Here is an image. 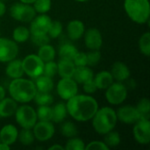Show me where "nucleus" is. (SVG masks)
<instances>
[{"label":"nucleus","mask_w":150,"mask_h":150,"mask_svg":"<svg viewBox=\"0 0 150 150\" xmlns=\"http://www.w3.org/2000/svg\"><path fill=\"white\" fill-rule=\"evenodd\" d=\"M30 30L24 25L17 26L12 32V40L17 43L25 42L30 39Z\"/></svg>","instance_id":"27"},{"label":"nucleus","mask_w":150,"mask_h":150,"mask_svg":"<svg viewBox=\"0 0 150 150\" xmlns=\"http://www.w3.org/2000/svg\"><path fill=\"white\" fill-rule=\"evenodd\" d=\"M74 1L80 2V3H84V2H87V1H89V0H74Z\"/></svg>","instance_id":"50"},{"label":"nucleus","mask_w":150,"mask_h":150,"mask_svg":"<svg viewBox=\"0 0 150 150\" xmlns=\"http://www.w3.org/2000/svg\"><path fill=\"white\" fill-rule=\"evenodd\" d=\"M76 65L71 60L60 58L57 62V74L61 76V78L73 77Z\"/></svg>","instance_id":"20"},{"label":"nucleus","mask_w":150,"mask_h":150,"mask_svg":"<svg viewBox=\"0 0 150 150\" xmlns=\"http://www.w3.org/2000/svg\"><path fill=\"white\" fill-rule=\"evenodd\" d=\"M118 120L127 125H134L141 119V115L134 105H127L120 107L116 112Z\"/></svg>","instance_id":"14"},{"label":"nucleus","mask_w":150,"mask_h":150,"mask_svg":"<svg viewBox=\"0 0 150 150\" xmlns=\"http://www.w3.org/2000/svg\"><path fill=\"white\" fill-rule=\"evenodd\" d=\"M10 149H11V146L0 142V150H9Z\"/></svg>","instance_id":"48"},{"label":"nucleus","mask_w":150,"mask_h":150,"mask_svg":"<svg viewBox=\"0 0 150 150\" xmlns=\"http://www.w3.org/2000/svg\"><path fill=\"white\" fill-rule=\"evenodd\" d=\"M5 97V90L4 88L0 84V101Z\"/></svg>","instance_id":"47"},{"label":"nucleus","mask_w":150,"mask_h":150,"mask_svg":"<svg viewBox=\"0 0 150 150\" xmlns=\"http://www.w3.org/2000/svg\"><path fill=\"white\" fill-rule=\"evenodd\" d=\"M33 6L35 10L36 13L45 14L51 10L52 1L51 0H36L33 4Z\"/></svg>","instance_id":"36"},{"label":"nucleus","mask_w":150,"mask_h":150,"mask_svg":"<svg viewBox=\"0 0 150 150\" xmlns=\"http://www.w3.org/2000/svg\"><path fill=\"white\" fill-rule=\"evenodd\" d=\"M78 52L77 48L71 43H64L59 48V57L62 59H67L73 61L76 54Z\"/></svg>","instance_id":"28"},{"label":"nucleus","mask_w":150,"mask_h":150,"mask_svg":"<svg viewBox=\"0 0 150 150\" xmlns=\"http://www.w3.org/2000/svg\"><path fill=\"white\" fill-rule=\"evenodd\" d=\"M85 47L89 50H99L103 45V36L101 32L95 27L89 28L83 33Z\"/></svg>","instance_id":"15"},{"label":"nucleus","mask_w":150,"mask_h":150,"mask_svg":"<svg viewBox=\"0 0 150 150\" xmlns=\"http://www.w3.org/2000/svg\"><path fill=\"white\" fill-rule=\"evenodd\" d=\"M36 0H19V2L24 3V4H33Z\"/></svg>","instance_id":"49"},{"label":"nucleus","mask_w":150,"mask_h":150,"mask_svg":"<svg viewBox=\"0 0 150 150\" xmlns=\"http://www.w3.org/2000/svg\"><path fill=\"white\" fill-rule=\"evenodd\" d=\"M92 127L98 134L105 135L108 132L113 130L117 125L118 118L116 111L109 106H104L98 109L92 119Z\"/></svg>","instance_id":"3"},{"label":"nucleus","mask_w":150,"mask_h":150,"mask_svg":"<svg viewBox=\"0 0 150 150\" xmlns=\"http://www.w3.org/2000/svg\"><path fill=\"white\" fill-rule=\"evenodd\" d=\"M2 1H5V0H2Z\"/></svg>","instance_id":"52"},{"label":"nucleus","mask_w":150,"mask_h":150,"mask_svg":"<svg viewBox=\"0 0 150 150\" xmlns=\"http://www.w3.org/2000/svg\"><path fill=\"white\" fill-rule=\"evenodd\" d=\"M18 103L12 98H4L0 101V118H10L14 115Z\"/></svg>","instance_id":"19"},{"label":"nucleus","mask_w":150,"mask_h":150,"mask_svg":"<svg viewBox=\"0 0 150 150\" xmlns=\"http://www.w3.org/2000/svg\"><path fill=\"white\" fill-rule=\"evenodd\" d=\"M61 133L64 137H66L68 139L76 137L78 134L77 127L76 126L75 123H73L71 121L63 122L62 125L61 126Z\"/></svg>","instance_id":"30"},{"label":"nucleus","mask_w":150,"mask_h":150,"mask_svg":"<svg viewBox=\"0 0 150 150\" xmlns=\"http://www.w3.org/2000/svg\"><path fill=\"white\" fill-rule=\"evenodd\" d=\"M139 48L142 54L149 57L150 55V33H144L139 40Z\"/></svg>","instance_id":"33"},{"label":"nucleus","mask_w":150,"mask_h":150,"mask_svg":"<svg viewBox=\"0 0 150 150\" xmlns=\"http://www.w3.org/2000/svg\"><path fill=\"white\" fill-rule=\"evenodd\" d=\"M104 142L108 146L109 149L118 147L121 142L120 134L117 131H114V129H113L105 134Z\"/></svg>","instance_id":"31"},{"label":"nucleus","mask_w":150,"mask_h":150,"mask_svg":"<svg viewBox=\"0 0 150 150\" xmlns=\"http://www.w3.org/2000/svg\"><path fill=\"white\" fill-rule=\"evenodd\" d=\"M36 14L37 13L32 4L18 2L14 3L10 7L11 17L19 22L30 23L34 18Z\"/></svg>","instance_id":"6"},{"label":"nucleus","mask_w":150,"mask_h":150,"mask_svg":"<svg viewBox=\"0 0 150 150\" xmlns=\"http://www.w3.org/2000/svg\"><path fill=\"white\" fill-rule=\"evenodd\" d=\"M18 54V43L13 40L0 37V62H8L17 57Z\"/></svg>","instance_id":"12"},{"label":"nucleus","mask_w":150,"mask_h":150,"mask_svg":"<svg viewBox=\"0 0 150 150\" xmlns=\"http://www.w3.org/2000/svg\"><path fill=\"white\" fill-rule=\"evenodd\" d=\"M0 37H1V32H0Z\"/></svg>","instance_id":"51"},{"label":"nucleus","mask_w":150,"mask_h":150,"mask_svg":"<svg viewBox=\"0 0 150 150\" xmlns=\"http://www.w3.org/2000/svg\"><path fill=\"white\" fill-rule=\"evenodd\" d=\"M83 90L86 94H92L98 91V88H97L93 79H91L83 84Z\"/></svg>","instance_id":"44"},{"label":"nucleus","mask_w":150,"mask_h":150,"mask_svg":"<svg viewBox=\"0 0 150 150\" xmlns=\"http://www.w3.org/2000/svg\"><path fill=\"white\" fill-rule=\"evenodd\" d=\"M7 66L5 68V74L8 77L11 79L22 77L24 75V70L22 68V62L18 59H13L7 62Z\"/></svg>","instance_id":"23"},{"label":"nucleus","mask_w":150,"mask_h":150,"mask_svg":"<svg viewBox=\"0 0 150 150\" xmlns=\"http://www.w3.org/2000/svg\"><path fill=\"white\" fill-rule=\"evenodd\" d=\"M127 88L121 82H113L105 89V97L107 102L112 105H121L127 98Z\"/></svg>","instance_id":"7"},{"label":"nucleus","mask_w":150,"mask_h":150,"mask_svg":"<svg viewBox=\"0 0 150 150\" xmlns=\"http://www.w3.org/2000/svg\"><path fill=\"white\" fill-rule=\"evenodd\" d=\"M68 114L75 120L85 122L91 120L98 109V103L90 94H76L66 103Z\"/></svg>","instance_id":"1"},{"label":"nucleus","mask_w":150,"mask_h":150,"mask_svg":"<svg viewBox=\"0 0 150 150\" xmlns=\"http://www.w3.org/2000/svg\"><path fill=\"white\" fill-rule=\"evenodd\" d=\"M56 74H57V62H55L54 60L45 62L42 75L53 78Z\"/></svg>","instance_id":"40"},{"label":"nucleus","mask_w":150,"mask_h":150,"mask_svg":"<svg viewBox=\"0 0 150 150\" xmlns=\"http://www.w3.org/2000/svg\"><path fill=\"white\" fill-rule=\"evenodd\" d=\"M133 135L134 140L142 145H147L150 142L149 119H140L134 124Z\"/></svg>","instance_id":"10"},{"label":"nucleus","mask_w":150,"mask_h":150,"mask_svg":"<svg viewBox=\"0 0 150 150\" xmlns=\"http://www.w3.org/2000/svg\"><path fill=\"white\" fill-rule=\"evenodd\" d=\"M86 150H109L110 149L108 146L101 141H93L88 143V145H85Z\"/></svg>","instance_id":"42"},{"label":"nucleus","mask_w":150,"mask_h":150,"mask_svg":"<svg viewBox=\"0 0 150 150\" xmlns=\"http://www.w3.org/2000/svg\"><path fill=\"white\" fill-rule=\"evenodd\" d=\"M68 115L66 104L59 102L52 107V121L54 123H62Z\"/></svg>","instance_id":"25"},{"label":"nucleus","mask_w":150,"mask_h":150,"mask_svg":"<svg viewBox=\"0 0 150 150\" xmlns=\"http://www.w3.org/2000/svg\"><path fill=\"white\" fill-rule=\"evenodd\" d=\"M37 105H51L54 103V97L51 95L50 92H36L33 99Z\"/></svg>","instance_id":"29"},{"label":"nucleus","mask_w":150,"mask_h":150,"mask_svg":"<svg viewBox=\"0 0 150 150\" xmlns=\"http://www.w3.org/2000/svg\"><path fill=\"white\" fill-rule=\"evenodd\" d=\"M87 54V66H96L101 60V53L99 50H90Z\"/></svg>","instance_id":"39"},{"label":"nucleus","mask_w":150,"mask_h":150,"mask_svg":"<svg viewBox=\"0 0 150 150\" xmlns=\"http://www.w3.org/2000/svg\"><path fill=\"white\" fill-rule=\"evenodd\" d=\"M111 74L116 82H125L129 79L131 76V71L127 65L122 62H116L112 64Z\"/></svg>","instance_id":"16"},{"label":"nucleus","mask_w":150,"mask_h":150,"mask_svg":"<svg viewBox=\"0 0 150 150\" xmlns=\"http://www.w3.org/2000/svg\"><path fill=\"white\" fill-rule=\"evenodd\" d=\"M14 116L17 123L21 128L32 129L38 121L36 110L25 104L18 106Z\"/></svg>","instance_id":"5"},{"label":"nucleus","mask_w":150,"mask_h":150,"mask_svg":"<svg viewBox=\"0 0 150 150\" xmlns=\"http://www.w3.org/2000/svg\"><path fill=\"white\" fill-rule=\"evenodd\" d=\"M85 32V26L83 21L79 19H74L67 25V33L70 40H77L83 36Z\"/></svg>","instance_id":"18"},{"label":"nucleus","mask_w":150,"mask_h":150,"mask_svg":"<svg viewBox=\"0 0 150 150\" xmlns=\"http://www.w3.org/2000/svg\"><path fill=\"white\" fill-rule=\"evenodd\" d=\"M21 62L24 74L32 79H34L43 74L45 62L38 56V54H28Z\"/></svg>","instance_id":"8"},{"label":"nucleus","mask_w":150,"mask_h":150,"mask_svg":"<svg viewBox=\"0 0 150 150\" xmlns=\"http://www.w3.org/2000/svg\"><path fill=\"white\" fill-rule=\"evenodd\" d=\"M93 76H94V73L89 66H82V67H76L72 78L78 84H83L84 83L93 79Z\"/></svg>","instance_id":"22"},{"label":"nucleus","mask_w":150,"mask_h":150,"mask_svg":"<svg viewBox=\"0 0 150 150\" xmlns=\"http://www.w3.org/2000/svg\"><path fill=\"white\" fill-rule=\"evenodd\" d=\"M93 81L98 90H105L114 82V79L110 71L102 70L93 76Z\"/></svg>","instance_id":"21"},{"label":"nucleus","mask_w":150,"mask_h":150,"mask_svg":"<svg viewBox=\"0 0 150 150\" xmlns=\"http://www.w3.org/2000/svg\"><path fill=\"white\" fill-rule=\"evenodd\" d=\"M18 139L19 140L20 143L24 146L32 145L35 140L33 130L32 129H26V128H22V130L20 132H18Z\"/></svg>","instance_id":"32"},{"label":"nucleus","mask_w":150,"mask_h":150,"mask_svg":"<svg viewBox=\"0 0 150 150\" xmlns=\"http://www.w3.org/2000/svg\"><path fill=\"white\" fill-rule=\"evenodd\" d=\"M52 22L51 18L45 14H40L35 16L34 18L30 22V33L31 35H40V34H47L50 24Z\"/></svg>","instance_id":"13"},{"label":"nucleus","mask_w":150,"mask_h":150,"mask_svg":"<svg viewBox=\"0 0 150 150\" xmlns=\"http://www.w3.org/2000/svg\"><path fill=\"white\" fill-rule=\"evenodd\" d=\"M56 91L62 100H69L78 93V83L72 77L61 78L56 86Z\"/></svg>","instance_id":"9"},{"label":"nucleus","mask_w":150,"mask_h":150,"mask_svg":"<svg viewBox=\"0 0 150 150\" xmlns=\"http://www.w3.org/2000/svg\"><path fill=\"white\" fill-rule=\"evenodd\" d=\"M135 107L141 115V119H149L150 103L149 98H142Z\"/></svg>","instance_id":"35"},{"label":"nucleus","mask_w":150,"mask_h":150,"mask_svg":"<svg viewBox=\"0 0 150 150\" xmlns=\"http://www.w3.org/2000/svg\"><path fill=\"white\" fill-rule=\"evenodd\" d=\"M62 29L63 27L62 22H60L59 20H52L47 31V35L50 39H56L61 35Z\"/></svg>","instance_id":"38"},{"label":"nucleus","mask_w":150,"mask_h":150,"mask_svg":"<svg viewBox=\"0 0 150 150\" xmlns=\"http://www.w3.org/2000/svg\"><path fill=\"white\" fill-rule=\"evenodd\" d=\"M18 130L12 124L4 125L0 130V142L9 146L14 144L18 140Z\"/></svg>","instance_id":"17"},{"label":"nucleus","mask_w":150,"mask_h":150,"mask_svg":"<svg viewBox=\"0 0 150 150\" xmlns=\"http://www.w3.org/2000/svg\"><path fill=\"white\" fill-rule=\"evenodd\" d=\"M6 11V6L5 4L3 3L2 0H0V17H2Z\"/></svg>","instance_id":"45"},{"label":"nucleus","mask_w":150,"mask_h":150,"mask_svg":"<svg viewBox=\"0 0 150 150\" xmlns=\"http://www.w3.org/2000/svg\"><path fill=\"white\" fill-rule=\"evenodd\" d=\"M37 54L44 62H47L53 61L54 59L56 52H55L54 47L48 43L41 47H39Z\"/></svg>","instance_id":"26"},{"label":"nucleus","mask_w":150,"mask_h":150,"mask_svg":"<svg viewBox=\"0 0 150 150\" xmlns=\"http://www.w3.org/2000/svg\"><path fill=\"white\" fill-rule=\"evenodd\" d=\"M76 67L87 66V54L84 52H77L73 59Z\"/></svg>","instance_id":"43"},{"label":"nucleus","mask_w":150,"mask_h":150,"mask_svg":"<svg viewBox=\"0 0 150 150\" xmlns=\"http://www.w3.org/2000/svg\"><path fill=\"white\" fill-rule=\"evenodd\" d=\"M36 113L40 121H52V107L50 105H40Z\"/></svg>","instance_id":"34"},{"label":"nucleus","mask_w":150,"mask_h":150,"mask_svg":"<svg viewBox=\"0 0 150 150\" xmlns=\"http://www.w3.org/2000/svg\"><path fill=\"white\" fill-rule=\"evenodd\" d=\"M30 39L32 40V42L37 46L38 47H41L43 45H46V44H48L50 42V38L49 36L47 34H40V35H31L30 36Z\"/></svg>","instance_id":"41"},{"label":"nucleus","mask_w":150,"mask_h":150,"mask_svg":"<svg viewBox=\"0 0 150 150\" xmlns=\"http://www.w3.org/2000/svg\"><path fill=\"white\" fill-rule=\"evenodd\" d=\"M64 149L66 150H84L85 143L82 139L77 138L76 136L72 137L68 140Z\"/></svg>","instance_id":"37"},{"label":"nucleus","mask_w":150,"mask_h":150,"mask_svg":"<svg viewBox=\"0 0 150 150\" xmlns=\"http://www.w3.org/2000/svg\"><path fill=\"white\" fill-rule=\"evenodd\" d=\"M34 84L38 91L41 92H51L54 89V82L51 77L40 75L34 78Z\"/></svg>","instance_id":"24"},{"label":"nucleus","mask_w":150,"mask_h":150,"mask_svg":"<svg viewBox=\"0 0 150 150\" xmlns=\"http://www.w3.org/2000/svg\"><path fill=\"white\" fill-rule=\"evenodd\" d=\"M8 91L11 98L17 103L21 104L31 102L37 92L34 82L23 77L12 79L9 84Z\"/></svg>","instance_id":"2"},{"label":"nucleus","mask_w":150,"mask_h":150,"mask_svg":"<svg viewBox=\"0 0 150 150\" xmlns=\"http://www.w3.org/2000/svg\"><path fill=\"white\" fill-rule=\"evenodd\" d=\"M124 9L128 18L137 24H145L149 21V0H124Z\"/></svg>","instance_id":"4"},{"label":"nucleus","mask_w":150,"mask_h":150,"mask_svg":"<svg viewBox=\"0 0 150 150\" xmlns=\"http://www.w3.org/2000/svg\"><path fill=\"white\" fill-rule=\"evenodd\" d=\"M35 140L44 142L53 138L55 129L52 121H37L32 128Z\"/></svg>","instance_id":"11"},{"label":"nucleus","mask_w":150,"mask_h":150,"mask_svg":"<svg viewBox=\"0 0 150 150\" xmlns=\"http://www.w3.org/2000/svg\"><path fill=\"white\" fill-rule=\"evenodd\" d=\"M64 150V147L62 146V145H59V144H54V145H52L51 147L48 148V150Z\"/></svg>","instance_id":"46"}]
</instances>
